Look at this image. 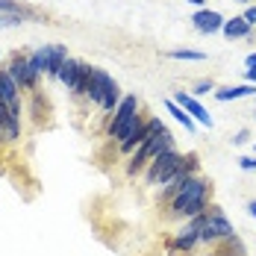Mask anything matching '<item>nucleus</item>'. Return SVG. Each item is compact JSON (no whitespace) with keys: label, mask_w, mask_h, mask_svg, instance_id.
Here are the masks:
<instances>
[{"label":"nucleus","mask_w":256,"mask_h":256,"mask_svg":"<svg viewBox=\"0 0 256 256\" xmlns=\"http://www.w3.org/2000/svg\"><path fill=\"white\" fill-rule=\"evenodd\" d=\"M206 194H209V182L204 177L186 180L182 188L171 198V215H177V218H194V215L206 212Z\"/></svg>","instance_id":"obj_1"},{"label":"nucleus","mask_w":256,"mask_h":256,"mask_svg":"<svg viewBox=\"0 0 256 256\" xmlns=\"http://www.w3.org/2000/svg\"><path fill=\"white\" fill-rule=\"evenodd\" d=\"M86 98L94 103V106L112 112V109H118V103H121V86L109 77L103 68H92L88 82H86Z\"/></svg>","instance_id":"obj_2"},{"label":"nucleus","mask_w":256,"mask_h":256,"mask_svg":"<svg viewBox=\"0 0 256 256\" xmlns=\"http://www.w3.org/2000/svg\"><path fill=\"white\" fill-rule=\"evenodd\" d=\"M168 150H174V136H171V130H168V127H162L150 142H144V144L132 154V159H130V165H127V174H130V177H132V174H138L144 165H150L156 156L168 154Z\"/></svg>","instance_id":"obj_3"},{"label":"nucleus","mask_w":256,"mask_h":256,"mask_svg":"<svg viewBox=\"0 0 256 256\" xmlns=\"http://www.w3.org/2000/svg\"><path fill=\"white\" fill-rule=\"evenodd\" d=\"M232 236H236V230H232V224L227 221L224 209H221V206H206L204 227H200V242H206V244H218V242H227V238H232Z\"/></svg>","instance_id":"obj_4"},{"label":"nucleus","mask_w":256,"mask_h":256,"mask_svg":"<svg viewBox=\"0 0 256 256\" xmlns=\"http://www.w3.org/2000/svg\"><path fill=\"white\" fill-rule=\"evenodd\" d=\"M138 118H142V112H138V98H136V94L121 98L115 115H112V121H109V138H118V144H121L124 136L130 132V127H132Z\"/></svg>","instance_id":"obj_5"},{"label":"nucleus","mask_w":256,"mask_h":256,"mask_svg":"<svg viewBox=\"0 0 256 256\" xmlns=\"http://www.w3.org/2000/svg\"><path fill=\"white\" fill-rule=\"evenodd\" d=\"M180 165H182V156L177 154V148L168 150V154H162V156H156L154 162L148 165V171H144L148 186H168L171 180L177 177Z\"/></svg>","instance_id":"obj_6"},{"label":"nucleus","mask_w":256,"mask_h":256,"mask_svg":"<svg viewBox=\"0 0 256 256\" xmlns=\"http://www.w3.org/2000/svg\"><path fill=\"white\" fill-rule=\"evenodd\" d=\"M88 74H92V65H86V62H80V59H68L65 68H62V74H59V80L65 82V88H68L71 94H77V98L82 94V98H86Z\"/></svg>","instance_id":"obj_7"},{"label":"nucleus","mask_w":256,"mask_h":256,"mask_svg":"<svg viewBox=\"0 0 256 256\" xmlns=\"http://www.w3.org/2000/svg\"><path fill=\"white\" fill-rule=\"evenodd\" d=\"M6 71H9V77L18 82V88H36L38 86V77L32 74V65H30V56H12Z\"/></svg>","instance_id":"obj_8"},{"label":"nucleus","mask_w":256,"mask_h":256,"mask_svg":"<svg viewBox=\"0 0 256 256\" xmlns=\"http://www.w3.org/2000/svg\"><path fill=\"white\" fill-rule=\"evenodd\" d=\"M200 227H204V212L194 215V218L177 232V238L171 242V248H174V250H192V248L200 242Z\"/></svg>","instance_id":"obj_9"},{"label":"nucleus","mask_w":256,"mask_h":256,"mask_svg":"<svg viewBox=\"0 0 256 256\" xmlns=\"http://www.w3.org/2000/svg\"><path fill=\"white\" fill-rule=\"evenodd\" d=\"M171 100L177 103L180 109H186V112H188V115H192L198 124H204V127H212V115H209L204 106L198 103V98H194V94H188V92H177Z\"/></svg>","instance_id":"obj_10"},{"label":"nucleus","mask_w":256,"mask_h":256,"mask_svg":"<svg viewBox=\"0 0 256 256\" xmlns=\"http://www.w3.org/2000/svg\"><path fill=\"white\" fill-rule=\"evenodd\" d=\"M224 15L221 12H215V9H200V12H194L192 15V24L198 32H204V36H212V32H218L221 26H224Z\"/></svg>","instance_id":"obj_11"},{"label":"nucleus","mask_w":256,"mask_h":256,"mask_svg":"<svg viewBox=\"0 0 256 256\" xmlns=\"http://www.w3.org/2000/svg\"><path fill=\"white\" fill-rule=\"evenodd\" d=\"M256 86L254 82H244V86H227V88H218L215 92V100L227 103V100H242V98H254Z\"/></svg>","instance_id":"obj_12"},{"label":"nucleus","mask_w":256,"mask_h":256,"mask_svg":"<svg viewBox=\"0 0 256 256\" xmlns=\"http://www.w3.org/2000/svg\"><path fill=\"white\" fill-rule=\"evenodd\" d=\"M221 32L227 36V38H248L250 36V24L244 21V15H238V18H227L224 21V26H221Z\"/></svg>","instance_id":"obj_13"},{"label":"nucleus","mask_w":256,"mask_h":256,"mask_svg":"<svg viewBox=\"0 0 256 256\" xmlns=\"http://www.w3.org/2000/svg\"><path fill=\"white\" fill-rule=\"evenodd\" d=\"M50 53H53V48L50 44H42L38 50L30 56V65H32V74L42 80V74H48V68H50Z\"/></svg>","instance_id":"obj_14"},{"label":"nucleus","mask_w":256,"mask_h":256,"mask_svg":"<svg viewBox=\"0 0 256 256\" xmlns=\"http://www.w3.org/2000/svg\"><path fill=\"white\" fill-rule=\"evenodd\" d=\"M18 92H21L18 82L9 77V71L3 68V71H0V100L6 103V106H12V103H18Z\"/></svg>","instance_id":"obj_15"},{"label":"nucleus","mask_w":256,"mask_h":256,"mask_svg":"<svg viewBox=\"0 0 256 256\" xmlns=\"http://www.w3.org/2000/svg\"><path fill=\"white\" fill-rule=\"evenodd\" d=\"M50 48H53V53H50V68H48V77L59 80L62 68H65V62H68L71 56H68V48H65V44H50Z\"/></svg>","instance_id":"obj_16"},{"label":"nucleus","mask_w":256,"mask_h":256,"mask_svg":"<svg viewBox=\"0 0 256 256\" xmlns=\"http://www.w3.org/2000/svg\"><path fill=\"white\" fill-rule=\"evenodd\" d=\"M165 106H168V112H171V115H174L180 124L188 130V132H194V118H192V115H188L186 109H180V106H177L174 100H165Z\"/></svg>","instance_id":"obj_17"},{"label":"nucleus","mask_w":256,"mask_h":256,"mask_svg":"<svg viewBox=\"0 0 256 256\" xmlns=\"http://www.w3.org/2000/svg\"><path fill=\"white\" fill-rule=\"evenodd\" d=\"M168 56L177 59V62H206L204 50H188V48H177V50H171Z\"/></svg>","instance_id":"obj_18"},{"label":"nucleus","mask_w":256,"mask_h":256,"mask_svg":"<svg viewBox=\"0 0 256 256\" xmlns=\"http://www.w3.org/2000/svg\"><path fill=\"white\" fill-rule=\"evenodd\" d=\"M0 15H21V18H32V12L24 9L21 3H15V0H0Z\"/></svg>","instance_id":"obj_19"},{"label":"nucleus","mask_w":256,"mask_h":256,"mask_svg":"<svg viewBox=\"0 0 256 256\" xmlns=\"http://www.w3.org/2000/svg\"><path fill=\"white\" fill-rule=\"evenodd\" d=\"M244 65H248V82H254L256 86V53H248Z\"/></svg>","instance_id":"obj_20"},{"label":"nucleus","mask_w":256,"mask_h":256,"mask_svg":"<svg viewBox=\"0 0 256 256\" xmlns=\"http://www.w3.org/2000/svg\"><path fill=\"white\" fill-rule=\"evenodd\" d=\"M26 18H21V15H0V30L3 26H21Z\"/></svg>","instance_id":"obj_21"},{"label":"nucleus","mask_w":256,"mask_h":256,"mask_svg":"<svg viewBox=\"0 0 256 256\" xmlns=\"http://www.w3.org/2000/svg\"><path fill=\"white\" fill-rule=\"evenodd\" d=\"M209 92H215V82L212 80H200V82H194V92L192 94H209Z\"/></svg>","instance_id":"obj_22"},{"label":"nucleus","mask_w":256,"mask_h":256,"mask_svg":"<svg viewBox=\"0 0 256 256\" xmlns=\"http://www.w3.org/2000/svg\"><path fill=\"white\" fill-rule=\"evenodd\" d=\"M238 165H242L244 171H256V156H242V159H238Z\"/></svg>","instance_id":"obj_23"},{"label":"nucleus","mask_w":256,"mask_h":256,"mask_svg":"<svg viewBox=\"0 0 256 256\" xmlns=\"http://www.w3.org/2000/svg\"><path fill=\"white\" fill-rule=\"evenodd\" d=\"M248 138H250V132H248V130H242V132H236V138H232V144H244Z\"/></svg>","instance_id":"obj_24"},{"label":"nucleus","mask_w":256,"mask_h":256,"mask_svg":"<svg viewBox=\"0 0 256 256\" xmlns=\"http://www.w3.org/2000/svg\"><path fill=\"white\" fill-rule=\"evenodd\" d=\"M244 21H248V24H250V26L256 24V6H250V9L244 12Z\"/></svg>","instance_id":"obj_25"},{"label":"nucleus","mask_w":256,"mask_h":256,"mask_svg":"<svg viewBox=\"0 0 256 256\" xmlns=\"http://www.w3.org/2000/svg\"><path fill=\"white\" fill-rule=\"evenodd\" d=\"M248 215H254V218H256V200H250V204H248Z\"/></svg>","instance_id":"obj_26"},{"label":"nucleus","mask_w":256,"mask_h":256,"mask_svg":"<svg viewBox=\"0 0 256 256\" xmlns=\"http://www.w3.org/2000/svg\"><path fill=\"white\" fill-rule=\"evenodd\" d=\"M188 3H194V6H204L206 0H188Z\"/></svg>","instance_id":"obj_27"},{"label":"nucleus","mask_w":256,"mask_h":256,"mask_svg":"<svg viewBox=\"0 0 256 256\" xmlns=\"http://www.w3.org/2000/svg\"><path fill=\"white\" fill-rule=\"evenodd\" d=\"M242 3H254V0H242Z\"/></svg>","instance_id":"obj_28"}]
</instances>
